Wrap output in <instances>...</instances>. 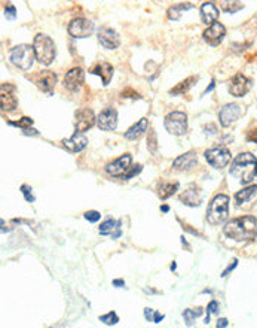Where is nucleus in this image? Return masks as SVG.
<instances>
[{
	"mask_svg": "<svg viewBox=\"0 0 257 328\" xmlns=\"http://www.w3.org/2000/svg\"><path fill=\"white\" fill-rule=\"evenodd\" d=\"M161 210H162V212H168V210H169V207H168V206H162V207H161Z\"/></svg>",
	"mask_w": 257,
	"mask_h": 328,
	"instance_id": "45",
	"label": "nucleus"
},
{
	"mask_svg": "<svg viewBox=\"0 0 257 328\" xmlns=\"http://www.w3.org/2000/svg\"><path fill=\"white\" fill-rule=\"evenodd\" d=\"M36 60V54H34V48L30 45H18L14 50L11 51V61L14 66H17L21 70H30V67L33 66Z\"/></svg>",
	"mask_w": 257,
	"mask_h": 328,
	"instance_id": "5",
	"label": "nucleus"
},
{
	"mask_svg": "<svg viewBox=\"0 0 257 328\" xmlns=\"http://www.w3.org/2000/svg\"><path fill=\"white\" fill-rule=\"evenodd\" d=\"M17 12V9L12 6V5H6V8H5V15H6V18H9V20H14L15 18V14Z\"/></svg>",
	"mask_w": 257,
	"mask_h": 328,
	"instance_id": "36",
	"label": "nucleus"
},
{
	"mask_svg": "<svg viewBox=\"0 0 257 328\" xmlns=\"http://www.w3.org/2000/svg\"><path fill=\"white\" fill-rule=\"evenodd\" d=\"M9 124H11V126L20 127V128H23L24 131H25V130H30V126L33 124V120L28 118V117H24L20 121H11Z\"/></svg>",
	"mask_w": 257,
	"mask_h": 328,
	"instance_id": "33",
	"label": "nucleus"
},
{
	"mask_svg": "<svg viewBox=\"0 0 257 328\" xmlns=\"http://www.w3.org/2000/svg\"><path fill=\"white\" fill-rule=\"evenodd\" d=\"M33 48H34V54H36V60L44 64V66H49L54 58H55V44L54 41L47 36V34H36L34 36V42H33Z\"/></svg>",
	"mask_w": 257,
	"mask_h": 328,
	"instance_id": "4",
	"label": "nucleus"
},
{
	"mask_svg": "<svg viewBox=\"0 0 257 328\" xmlns=\"http://www.w3.org/2000/svg\"><path fill=\"white\" fill-rule=\"evenodd\" d=\"M21 191H23L24 197H25L27 202H34V197L31 196V188H28L27 185H23V187H21Z\"/></svg>",
	"mask_w": 257,
	"mask_h": 328,
	"instance_id": "38",
	"label": "nucleus"
},
{
	"mask_svg": "<svg viewBox=\"0 0 257 328\" xmlns=\"http://www.w3.org/2000/svg\"><path fill=\"white\" fill-rule=\"evenodd\" d=\"M193 5L192 3H180V5H174L168 9V18L169 20H179L182 17V14L187 11V9H192Z\"/></svg>",
	"mask_w": 257,
	"mask_h": 328,
	"instance_id": "27",
	"label": "nucleus"
},
{
	"mask_svg": "<svg viewBox=\"0 0 257 328\" xmlns=\"http://www.w3.org/2000/svg\"><path fill=\"white\" fill-rule=\"evenodd\" d=\"M131 161H133L131 155H130V154H125V155L119 157L115 161L109 163V164L106 166V172H107L110 176L123 177L128 173V170L131 169Z\"/></svg>",
	"mask_w": 257,
	"mask_h": 328,
	"instance_id": "10",
	"label": "nucleus"
},
{
	"mask_svg": "<svg viewBox=\"0 0 257 328\" xmlns=\"http://www.w3.org/2000/svg\"><path fill=\"white\" fill-rule=\"evenodd\" d=\"M155 310H152V309H144V318L147 319V321H150V322H153V319H155Z\"/></svg>",
	"mask_w": 257,
	"mask_h": 328,
	"instance_id": "39",
	"label": "nucleus"
},
{
	"mask_svg": "<svg viewBox=\"0 0 257 328\" xmlns=\"http://www.w3.org/2000/svg\"><path fill=\"white\" fill-rule=\"evenodd\" d=\"M162 319H164V315H161V313H158V312H156V313H155V319H153V322H155V324H159Z\"/></svg>",
	"mask_w": 257,
	"mask_h": 328,
	"instance_id": "42",
	"label": "nucleus"
},
{
	"mask_svg": "<svg viewBox=\"0 0 257 328\" xmlns=\"http://www.w3.org/2000/svg\"><path fill=\"white\" fill-rule=\"evenodd\" d=\"M33 82L47 94H52L54 93V88H55V84H57V75L51 70H42V72H37L36 75L31 76Z\"/></svg>",
	"mask_w": 257,
	"mask_h": 328,
	"instance_id": "11",
	"label": "nucleus"
},
{
	"mask_svg": "<svg viewBox=\"0 0 257 328\" xmlns=\"http://www.w3.org/2000/svg\"><path fill=\"white\" fill-rule=\"evenodd\" d=\"M90 72H91L93 75L101 76L103 84H104V85H109L110 81H112V76H113V66L109 64V63H106V61H101V63H97Z\"/></svg>",
	"mask_w": 257,
	"mask_h": 328,
	"instance_id": "21",
	"label": "nucleus"
},
{
	"mask_svg": "<svg viewBox=\"0 0 257 328\" xmlns=\"http://www.w3.org/2000/svg\"><path fill=\"white\" fill-rule=\"evenodd\" d=\"M231 175L241 184H250L257 175V160L250 152H242L235 157L231 167Z\"/></svg>",
	"mask_w": 257,
	"mask_h": 328,
	"instance_id": "2",
	"label": "nucleus"
},
{
	"mask_svg": "<svg viewBox=\"0 0 257 328\" xmlns=\"http://www.w3.org/2000/svg\"><path fill=\"white\" fill-rule=\"evenodd\" d=\"M217 327H228V319H220L219 322H217Z\"/></svg>",
	"mask_w": 257,
	"mask_h": 328,
	"instance_id": "43",
	"label": "nucleus"
},
{
	"mask_svg": "<svg viewBox=\"0 0 257 328\" xmlns=\"http://www.w3.org/2000/svg\"><path fill=\"white\" fill-rule=\"evenodd\" d=\"M97 126L104 131H113L117 127V112L113 107H107L97 117Z\"/></svg>",
	"mask_w": 257,
	"mask_h": 328,
	"instance_id": "15",
	"label": "nucleus"
},
{
	"mask_svg": "<svg viewBox=\"0 0 257 328\" xmlns=\"http://www.w3.org/2000/svg\"><path fill=\"white\" fill-rule=\"evenodd\" d=\"M100 218H101V215H100V212H97V210L85 212V220H88L90 223H97Z\"/></svg>",
	"mask_w": 257,
	"mask_h": 328,
	"instance_id": "35",
	"label": "nucleus"
},
{
	"mask_svg": "<svg viewBox=\"0 0 257 328\" xmlns=\"http://www.w3.org/2000/svg\"><path fill=\"white\" fill-rule=\"evenodd\" d=\"M236 264H238V261H236V260H234V263H232V264H231V266H229V267H228V269H226V270L222 273V276H223V278H225V276H228V275H229V273L234 270L235 267H236Z\"/></svg>",
	"mask_w": 257,
	"mask_h": 328,
	"instance_id": "41",
	"label": "nucleus"
},
{
	"mask_svg": "<svg viewBox=\"0 0 257 328\" xmlns=\"http://www.w3.org/2000/svg\"><path fill=\"white\" fill-rule=\"evenodd\" d=\"M217 309H219V303H217V302H211V303L208 304V307H207V318H205V324H208V322H210V315L216 313V312H217Z\"/></svg>",
	"mask_w": 257,
	"mask_h": 328,
	"instance_id": "34",
	"label": "nucleus"
},
{
	"mask_svg": "<svg viewBox=\"0 0 257 328\" xmlns=\"http://www.w3.org/2000/svg\"><path fill=\"white\" fill-rule=\"evenodd\" d=\"M74 118H76L74 120V128L79 133H83V131L90 130L97 123V118H95L94 112L91 109H88V107H83V109L77 111L76 115H74Z\"/></svg>",
	"mask_w": 257,
	"mask_h": 328,
	"instance_id": "12",
	"label": "nucleus"
},
{
	"mask_svg": "<svg viewBox=\"0 0 257 328\" xmlns=\"http://www.w3.org/2000/svg\"><path fill=\"white\" fill-rule=\"evenodd\" d=\"M87 145H88V139L82 133H79V131H76L70 139H64L63 140V147L69 152H73V154L85 150Z\"/></svg>",
	"mask_w": 257,
	"mask_h": 328,
	"instance_id": "20",
	"label": "nucleus"
},
{
	"mask_svg": "<svg viewBox=\"0 0 257 328\" xmlns=\"http://www.w3.org/2000/svg\"><path fill=\"white\" fill-rule=\"evenodd\" d=\"M100 321L101 322H104L106 325H115L119 322V318H117V315L115 312H109L107 315H103V316H100Z\"/></svg>",
	"mask_w": 257,
	"mask_h": 328,
	"instance_id": "32",
	"label": "nucleus"
},
{
	"mask_svg": "<svg viewBox=\"0 0 257 328\" xmlns=\"http://www.w3.org/2000/svg\"><path fill=\"white\" fill-rule=\"evenodd\" d=\"M164 124L169 134L183 136L187 131V115L185 112H171L165 117Z\"/></svg>",
	"mask_w": 257,
	"mask_h": 328,
	"instance_id": "6",
	"label": "nucleus"
},
{
	"mask_svg": "<svg viewBox=\"0 0 257 328\" xmlns=\"http://www.w3.org/2000/svg\"><path fill=\"white\" fill-rule=\"evenodd\" d=\"M98 42L106 48V50H116L120 45V38L113 28L109 27H101L98 30Z\"/></svg>",
	"mask_w": 257,
	"mask_h": 328,
	"instance_id": "16",
	"label": "nucleus"
},
{
	"mask_svg": "<svg viewBox=\"0 0 257 328\" xmlns=\"http://www.w3.org/2000/svg\"><path fill=\"white\" fill-rule=\"evenodd\" d=\"M177 190H179V184H159V187H158V196L162 200H165V199L171 197Z\"/></svg>",
	"mask_w": 257,
	"mask_h": 328,
	"instance_id": "29",
	"label": "nucleus"
},
{
	"mask_svg": "<svg viewBox=\"0 0 257 328\" xmlns=\"http://www.w3.org/2000/svg\"><path fill=\"white\" fill-rule=\"evenodd\" d=\"M201 315H202V309H201V307H198V309H186V310L183 312V318H185L187 325H192L193 321H195L198 316H201Z\"/></svg>",
	"mask_w": 257,
	"mask_h": 328,
	"instance_id": "31",
	"label": "nucleus"
},
{
	"mask_svg": "<svg viewBox=\"0 0 257 328\" xmlns=\"http://www.w3.org/2000/svg\"><path fill=\"white\" fill-rule=\"evenodd\" d=\"M0 101H2V111L3 112H12L17 109V88L15 85L9 82H3L0 85Z\"/></svg>",
	"mask_w": 257,
	"mask_h": 328,
	"instance_id": "8",
	"label": "nucleus"
},
{
	"mask_svg": "<svg viewBox=\"0 0 257 328\" xmlns=\"http://www.w3.org/2000/svg\"><path fill=\"white\" fill-rule=\"evenodd\" d=\"M141 172V166L140 164H137V166H134V167H131L130 170H128V173L123 176V179H131L133 176H136V175H139Z\"/></svg>",
	"mask_w": 257,
	"mask_h": 328,
	"instance_id": "37",
	"label": "nucleus"
},
{
	"mask_svg": "<svg viewBox=\"0 0 257 328\" xmlns=\"http://www.w3.org/2000/svg\"><path fill=\"white\" fill-rule=\"evenodd\" d=\"M100 234L101 236H112L113 239H117L122 231H120V221H115V220H106L101 226H100Z\"/></svg>",
	"mask_w": 257,
	"mask_h": 328,
	"instance_id": "22",
	"label": "nucleus"
},
{
	"mask_svg": "<svg viewBox=\"0 0 257 328\" xmlns=\"http://www.w3.org/2000/svg\"><path fill=\"white\" fill-rule=\"evenodd\" d=\"M147 126H149L147 118H141L139 123H136L134 126L128 128V131L125 133V137H126V139H130V140H136V139H139L144 131H147Z\"/></svg>",
	"mask_w": 257,
	"mask_h": 328,
	"instance_id": "25",
	"label": "nucleus"
},
{
	"mask_svg": "<svg viewBox=\"0 0 257 328\" xmlns=\"http://www.w3.org/2000/svg\"><path fill=\"white\" fill-rule=\"evenodd\" d=\"M83 84V70L80 67H73L64 76V87L70 91H77Z\"/></svg>",
	"mask_w": 257,
	"mask_h": 328,
	"instance_id": "19",
	"label": "nucleus"
},
{
	"mask_svg": "<svg viewBox=\"0 0 257 328\" xmlns=\"http://www.w3.org/2000/svg\"><path fill=\"white\" fill-rule=\"evenodd\" d=\"M242 8H244V5L239 0H223L222 2V9L225 12H229V14H234V12L242 9Z\"/></svg>",
	"mask_w": 257,
	"mask_h": 328,
	"instance_id": "30",
	"label": "nucleus"
},
{
	"mask_svg": "<svg viewBox=\"0 0 257 328\" xmlns=\"http://www.w3.org/2000/svg\"><path fill=\"white\" fill-rule=\"evenodd\" d=\"M205 158L214 169H223L231 163L232 155H231V151L225 147H214L208 151H205Z\"/></svg>",
	"mask_w": 257,
	"mask_h": 328,
	"instance_id": "7",
	"label": "nucleus"
},
{
	"mask_svg": "<svg viewBox=\"0 0 257 328\" xmlns=\"http://www.w3.org/2000/svg\"><path fill=\"white\" fill-rule=\"evenodd\" d=\"M250 87H251V81L242 74H238V75L234 76V79L231 82L229 91L235 97H242V96H245L248 93Z\"/></svg>",
	"mask_w": 257,
	"mask_h": 328,
	"instance_id": "17",
	"label": "nucleus"
},
{
	"mask_svg": "<svg viewBox=\"0 0 257 328\" xmlns=\"http://www.w3.org/2000/svg\"><path fill=\"white\" fill-rule=\"evenodd\" d=\"M204 41L211 45V47H217V45H220L222 44V41L225 39V36H226V28H225V25L220 24L219 21H216V23H212V24L204 31Z\"/></svg>",
	"mask_w": 257,
	"mask_h": 328,
	"instance_id": "14",
	"label": "nucleus"
},
{
	"mask_svg": "<svg viewBox=\"0 0 257 328\" xmlns=\"http://www.w3.org/2000/svg\"><path fill=\"white\" fill-rule=\"evenodd\" d=\"M229 216V197L225 194L216 196L207 209V221L211 226H219L225 223Z\"/></svg>",
	"mask_w": 257,
	"mask_h": 328,
	"instance_id": "3",
	"label": "nucleus"
},
{
	"mask_svg": "<svg viewBox=\"0 0 257 328\" xmlns=\"http://www.w3.org/2000/svg\"><path fill=\"white\" fill-rule=\"evenodd\" d=\"M198 164V158H196V152L190 151L177 157L173 163V167L176 170H180V172H189L192 170L195 166Z\"/></svg>",
	"mask_w": 257,
	"mask_h": 328,
	"instance_id": "18",
	"label": "nucleus"
},
{
	"mask_svg": "<svg viewBox=\"0 0 257 328\" xmlns=\"http://www.w3.org/2000/svg\"><path fill=\"white\" fill-rule=\"evenodd\" d=\"M256 193H257V185H250V187H247V188H244V190L238 191V193L235 194V200H236L238 204H242V203L251 200V199L256 196Z\"/></svg>",
	"mask_w": 257,
	"mask_h": 328,
	"instance_id": "26",
	"label": "nucleus"
},
{
	"mask_svg": "<svg viewBox=\"0 0 257 328\" xmlns=\"http://www.w3.org/2000/svg\"><path fill=\"white\" fill-rule=\"evenodd\" d=\"M247 140L251 142V143H257V128L251 130V131L247 134Z\"/></svg>",
	"mask_w": 257,
	"mask_h": 328,
	"instance_id": "40",
	"label": "nucleus"
},
{
	"mask_svg": "<svg viewBox=\"0 0 257 328\" xmlns=\"http://www.w3.org/2000/svg\"><path fill=\"white\" fill-rule=\"evenodd\" d=\"M201 17L205 24H212L219 18V9L211 2H207L201 6Z\"/></svg>",
	"mask_w": 257,
	"mask_h": 328,
	"instance_id": "23",
	"label": "nucleus"
},
{
	"mask_svg": "<svg viewBox=\"0 0 257 328\" xmlns=\"http://www.w3.org/2000/svg\"><path fill=\"white\" fill-rule=\"evenodd\" d=\"M225 234L236 242H251L257 237V218L250 215L235 218L226 224Z\"/></svg>",
	"mask_w": 257,
	"mask_h": 328,
	"instance_id": "1",
	"label": "nucleus"
},
{
	"mask_svg": "<svg viewBox=\"0 0 257 328\" xmlns=\"http://www.w3.org/2000/svg\"><path fill=\"white\" fill-rule=\"evenodd\" d=\"M241 114H242V107L236 103H229V104L223 106L222 111L219 112L220 124L223 127L232 126L235 121L241 117Z\"/></svg>",
	"mask_w": 257,
	"mask_h": 328,
	"instance_id": "13",
	"label": "nucleus"
},
{
	"mask_svg": "<svg viewBox=\"0 0 257 328\" xmlns=\"http://www.w3.org/2000/svg\"><path fill=\"white\" fill-rule=\"evenodd\" d=\"M180 202H183L186 206L190 207H195V206H199L202 202V196L199 193V190L196 188H189L186 190L182 196H180Z\"/></svg>",
	"mask_w": 257,
	"mask_h": 328,
	"instance_id": "24",
	"label": "nucleus"
},
{
	"mask_svg": "<svg viewBox=\"0 0 257 328\" xmlns=\"http://www.w3.org/2000/svg\"><path fill=\"white\" fill-rule=\"evenodd\" d=\"M94 33L93 21L87 18H74L69 24V34L74 39H85Z\"/></svg>",
	"mask_w": 257,
	"mask_h": 328,
	"instance_id": "9",
	"label": "nucleus"
},
{
	"mask_svg": "<svg viewBox=\"0 0 257 328\" xmlns=\"http://www.w3.org/2000/svg\"><path fill=\"white\" fill-rule=\"evenodd\" d=\"M113 285H115V286H123L125 282H123L122 279H116V280H113Z\"/></svg>",
	"mask_w": 257,
	"mask_h": 328,
	"instance_id": "44",
	"label": "nucleus"
},
{
	"mask_svg": "<svg viewBox=\"0 0 257 328\" xmlns=\"http://www.w3.org/2000/svg\"><path fill=\"white\" fill-rule=\"evenodd\" d=\"M198 81V76H190V78H187L185 81H182L180 84H177L169 93L173 94V96H179V94H183V93H186L187 90L193 85V82H196Z\"/></svg>",
	"mask_w": 257,
	"mask_h": 328,
	"instance_id": "28",
	"label": "nucleus"
}]
</instances>
